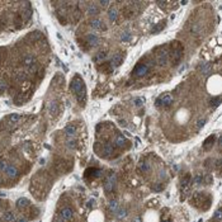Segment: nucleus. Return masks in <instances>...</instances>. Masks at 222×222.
Instances as JSON below:
<instances>
[{"label":"nucleus","instance_id":"f257e3e1","mask_svg":"<svg viewBox=\"0 0 222 222\" xmlns=\"http://www.w3.org/2000/svg\"><path fill=\"white\" fill-rule=\"evenodd\" d=\"M3 7L4 3H0V32L8 28H12L13 30L22 29L27 23H29L33 15L32 4L28 2H22L21 7L12 14H7Z\"/></svg>","mask_w":222,"mask_h":222},{"label":"nucleus","instance_id":"f03ea898","mask_svg":"<svg viewBox=\"0 0 222 222\" xmlns=\"http://www.w3.org/2000/svg\"><path fill=\"white\" fill-rule=\"evenodd\" d=\"M85 88V84H84V81L81 80V77L79 76V75H76L75 77H74V80H72V83H71V85H70V89H71V91L74 93V94H76V93H79L81 89H84Z\"/></svg>","mask_w":222,"mask_h":222},{"label":"nucleus","instance_id":"7ed1b4c3","mask_svg":"<svg viewBox=\"0 0 222 222\" xmlns=\"http://www.w3.org/2000/svg\"><path fill=\"white\" fill-rule=\"evenodd\" d=\"M114 183H116V174L114 173H110L109 175L105 178L104 184H103V188H104V190H105L107 193H110L113 190Z\"/></svg>","mask_w":222,"mask_h":222},{"label":"nucleus","instance_id":"20e7f679","mask_svg":"<svg viewBox=\"0 0 222 222\" xmlns=\"http://www.w3.org/2000/svg\"><path fill=\"white\" fill-rule=\"evenodd\" d=\"M182 53H183V49H182V46L178 43V47H177V49H173L171 55H170V58H171V61H173L174 65H178V63L180 62Z\"/></svg>","mask_w":222,"mask_h":222},{"label":"nucleus","instance_id":"39448f33","mask_svg":"<svg viewBox=\"0 0 222 222\" xmlns=\"http://www.w3.org/2000/svg\"><path fill=\"white\" fill-rule=\"evenodd\" d=\"M169 61V52L166 50H161L160 52L157 53V57H156V63L159 66H165Z\"/></svg>","mask_w":222,"mask_h":222},{"label":"nucleus","instance_id":"423d86ee","mask_svg":"<svg viewBox=\"0 0 222 222\" xmlns=\"http://www.w3.org/2000/svg\"><path fill=\"white\" fill-rule=\"evenodd\" d=\"M62 221H69V220H71L72 218V216H74V210L72 208H70V207H63L60 212H58V215H57Z\"/></svg>","mask_w":222,"mask_h":222},{"label":"nucleus","instance_id":"0eeeda50","mask_svg":"<svg viewBox=\"0 0 222 222\" xmlns=\"http://www.w3.org/2000/svg\"><path fill=\"white\" fill-rule=\"evenodd\" d=\"M4 174H5V175H7L9 179H15V178L19 177L21 171H19V169L15 166V165H9V166L7 168V170L4 171Z\"/></svg>","mask_w":222,"mask_h":222},{"label":"nucleus","instance_id":"6e6552de","mask_svg":"<svg viewBox=\"0 0 222 222\" xmlns=\"http://www.w3.org/2000/svg\"><path fill=\"white\" fill-rule=\"evenodd\" d=\"M171 103H173V95L169 94V93H166V94H164L163 97L156 102V105H157V107H160V105H163V107H169Z\"/></svg>","mask_w":222,"mask_h":222},{"label":"nucleus","instance_id":"1a4fd4ad","mask_svg":"<svg viewBox=\"0 0 222 222\" xmlns=\"http://www.w3.org/2000/svg\"><path fill=\"white\" fill-rule=\"evenodd\" d=\"M149 74V66L144 65V63H138V65L135 67V75L138 77H142Z\"/></svg>","mask_w":222,"mask_h":222},{"label":"nucleus","instance_id":"9d476101","mask_svg":"<svg viewBox=\"0 0 222 222\" xmlns=\"http://www.w3.org/2000/svg\"><path fill=\"white\" fill-rule=\"evenodd\" d=\"M90 25L93 29H97V30H105L107 29V25L100 21V19H91L90 21Z\"/></svg>","mask_w":222,"mask_h":222},{"label":"nucleus","instance_id":"9b49d317","mask_svg":"<svg viewBox=\"0 0 222 222\" xmlns=\"http://www.w3.org/2000/svg\"><path fill=\"white\" fill-rule=\"evenodd\" d=\"M88 47L90 49V47H97L99 44V38L95 36V35H88L86 36V39H85Z\"/></svg>","mask_w":222,"mask_h":222},{"label":"nucleus","instance_id":"f8f14e48","mask_svg":"<svg viewBox=\"0 0 222 222\" xmlns=\"http://www.w3.org/2000/svg\"><path fill=\"white\" fill-rule=\"evenodd\" d=\"M15 207L18 210H25L28 207H30V201L27 199V198H19L15 203Z\"/></svg>","mask_w":222,"mask_h":222},{"label":"nucleus","instance_id":"ddd939ff","mask_svg":"<svg viewBox=\"0 0 222 222\" xmlns=\"http://www.w3.org/2000/svg\"><path fill=\"white\" fill-rule=\"evenodd\" d=\"M204 201V194L202 192H197L194 193V196L192 197V204L196 206V207H199V204Z\"/></svg>","mask_w":222,"mask_h":222},{"label":"nucleus","instance_id":"4468645a","mask_svg":"<svg viewBox=\"0 0 222 222\" xmlns=\"http://www.w3.org/2000/svg\"><path fill=\"white\" fill-rule=\"evenodd\" d=\"M215 142H216V136H215V135H212V136H210L207 140L204 141V144H203V149H204L206 151L211 150V149L215 146Z\"/></svg>","mask_w":222,"mask_h":222},{"label":"nucleus","instance_id":"2eb2a0df","mask_svg":"<svg viewBox=\"0 0 222 222\" xmlns=\"http://www.w3.org/2000/svg\"><path fill=\"white\" fill-rule=\"evenodd\" d=\"M63 131H65L63 133H65V136H66L67 138H72V137L76 135V127L72 126V124H67Z\"/></svg>","mask_w":222,"mask_h":222},{"label":"nucleus","instance_id":"dca6fc26","mask_svg":"<svg viewBox=\"0 0 222 222\" xmlns=\"http://www.w3.org/2000/svg\"><path fill=\"white\" fill-rule=\"evenodd\" d=\"M49 110H50V114H52V116H56V114L60 113V107H58V104H57L56 100H52V102L50 103Z\"/></svg>","mask_w":222,"mask_h":222},{"label":"nucleus","instance_id":"f3484780","mask_svg":"<svg viewBox=\"0 0 222 222\" xmlns=\"http://www.w3.org/2000/svg\"><path fill=\"white\" fill-rule=\"evenodd\" d=\"M102 155L104 156V157H107V156H109V155H112L113 154V146L110 145V144H105L104 146H102Z\"/></svg>","mask_w":222,"mask_h":222},{"label":"nucleus","instance_id":"a211bd4d","mask_svg":"<svg viewBox=\"0 0 222 222\" xmlns=\"http://www.w3.org/2000/svg\"><path fill=\"white\" fill-rule=\"evenodd\" d=\"M122 61H123V57L121 56V55H116L113 58H112V61H110L109 63H110V66H112L113 69L114 67H117V66H119L121 63H122Z\"/></svg>","mask_w":222,"mask_h":222},{"label":"nucleus","instance_id":"6ab92c4d","mask_svg":"<svg viewBox=\"0 0 222 222\" xmlns=\"http://www.w3.org/2000/svg\"><path fill=\"white\" fill-rule=\"evenodd\" d=\"M108 17L112 22H116L118 19V10L116 8H109L108 10Z\"/></svg>","mask_w":222,"mask_h":222},{"label":"nucleus","instance_id":"aec40b11","mask_svg":"<svg viewBox=\"0 0 222 222\" xmlns=\"http://www.w3.org/2000/svg\"><path fill=\"white\" fill-rule=\"evenodd\" d=\"M150 169H151V166H150V164L147 161H140V164H138V170L140 171L147 173V171H150Z\"/></svg>","mask_w":222,"mask_h":222},{"label":"nucleus","instance_id":"412c9836","mask_svg":"<svg viewBox=\"0 0 222 222\" xmlns=\"http://www.w3.org/2000/svg\"><path fill=\"white\" fill-rule=\"evenodd\" d=\"M124 144H126V138L122 135H117V137L114 140V145L118 146V147H122Z\"/></svg>","mask_w":222,"mask_h":222},{"label":"nucleus","instance_id":"4be33fe9","mask_svg":"<svg viewBox=\"0 0 222 222\" xmlns=\"http://www.w3.org/2000/svg\"><path fill=\"white\" fill-rule=\"evenodd\" d=\"M99 12H100L99 8H98L97 5H94V4L88 8V13H89L90 15H97V14H99Z\"/></svg>","mask_w":222,"mask_h":222},{"label":"nucleus","instance_id":"5701e85b","mask_svg":"<svg viewBox=\"0 0 222 222\" xmlns=\"http://www.w3.org/2000/svg\"><path fill=\"white\" fill-rule=\"evenodd\" d=\"M9 165H10V164L8 163L7 159H4V157H3V159H0V171H3V173H4Z\"/></svg>","mask_w":222,"mask_h":222},{"label":"nucleus","instance_id":"b1692460","mask_svg":"<svg viewBox=\"0 0 222 222\" xmlns=\"http://www.w3.org/2000/svg\"><path fill=\"white\" fill-rule=\"evenodd\" d=\"M116 216H117V218H119V220H122V218H124L126 216H127V211L123 208V210H117L116 211Z\"/></svg>","mask_w":222,"mask_h":222},{"label":"nucleus","instance_id":"393cba45","mask_svg":"<svg viewBox=\"0 0 222 222\" xmlns=\"http://www.w3.org/2000/svg\"><path fill=\"white\" fill-rule=\"evenodd\" d=\"M109 210L116 213V211L118 210V203H117V201H110V202H109Z\"/></svg>","mask_w":222,"mask_h":222},{"label":"nucleus","instance_id":"a878e982","mask_svg":"<svg viewBox=\"0 0 222 222\" xmlns=\"http://www.w3.org/2000/svg\"><path fill=\"white\" fill-rule=\"evenodd\" d=\"M189 183H190V175H189V174H187V175L182 179V187H183V188H187V187L189 185Z\"/></svg>","mask_w":222,"mask_h":222},{"label":"nucleus","instance_id":"bb28decb","mask_svg":"<svg viewBox=\"0 0 222 222\" xmlns=\"http://www.w3.org/2000/svg\"><path fill=\"white\" fill-rule=\"evenodd\" d=\"M164 27H165V22L159 23L157 25H155V27H154V29H152V33H157V32H160V30H161Z\"/></svg>","mask_w":222,"mask_h":222},{"label":"nucleus","instance_id":"cd10ccee","mask_svg":"<svg viewBox=\"0 0 222 222\" xmlns=\"http://www.w3.org/2000/svg\"><path fill=\"white\" fill-rule=\"evenodd\" d=\"M105 55H107V52H103V51H100L97 56L94 57V61L95 62H98V61H102V60H104L105 58Z\"/></svg>","mask_w":222,"mask_h":222},{"label":"nucleus","instance_id":"c85d7f7f","mask_svg":"<svg viewBox=\"0 0 222 222\" xmlns=\"http://www.w3.org/2000/svg\"><path fill=\"white\" fill-rule=\"evenodd\" d=\"M203 175H201V174H198V175H196L194 177V179H193V183L194 184H197V185H199V184H202V182H203Z\"/></svg>","mask_w":222,"mask_h":222},{"label":"nucleus","instance_id":"c756f323","mask_svg":"<svg viewBox=\"0 0 222 222\" xmlns=\"http://www.w3.org/2000/svg\"><path fill=\"white\" fill-rule=\"evenodd\" d=\"M211 71V66H210V63H204V65L202 66V72L203 74H208Z\"/></svg>","mask_w":222,"mask_h":222},{"label":"nucleus","instance_id":"7c9ffc66","mask_svg":"<svg viewBox=\"0 0 222 222\" xmlns=\"http://www.w3.org/2000/svg\"><path fill=\"white\" fill-rule=\"evenodd\" d=\"M206 122H207V119H206V118H202V119H199V121H198V123H197V130H201L202 127L206 124Z\"/></svg>","mask_w":222,"mask_h":222},{"label":"nucleus","instance_id":"2f4dec72","mask_svg":"<svg viewBox=\"0 0 222 222\" xmlns=\"http://www.w3.org/2000/svg\"><path fill=\"white\" fill-rule=\"evenodd\" d=\"M121 38H122V41H128V39L131 38V35H130V32H124V33H122Z\"/></svg>","mask_w":222,"mask_h":222},{"label":"nucleus","instance_id":"473e14b6","mask_svg":"<svg viewBox=\"0 0 222 222\" xmlns=\"http://www.w3.org/2000/svg\"><path fill=\"white\" fill-rule=\"evenodd\" d=\"M163 188H164V185H163V184H155V185L152 187V189L155 190V192H161Z\"/></svg>","mask_w":222,"mask_h":222},{"label":"nucleus","instance_id":"72a5a7b5","mask_svg":"<svg viewBox=\"0 0 222 222\" xmlns=\"http://www.w3.org/2000/svg\"><path fill=\"white\" fill-rule=\"evenodd\" d=\"M220 99H221L220 97H217L216 99H212V102H211V105H212V107H217V105L220 104Z\"/></svg>","mask_w":222,"mask_h":222},{"label":"nucleus","instance_id":"f704fd0d","mask_svg":"<svg viewBox=\"0 0 222 222\" xmlns=\"http://www.w3.org/2000/svg\"><path fill=\"white\" fill-rule=\"evenodd\" d=\"M145 103V100L144 99H142V98H137L136 100H135V104L137 105V107H140V105H142V104H144Z\"/></svg>","mask_w":222,"mask_h":222},{"label":"nucleus","instance_id":"c9c22d12","mask_svg":"<svg viewBox=\"0 0 222 222\" xmlns=\"http://www.w3.org/2000/svg\"><path fill=\"white\" fill-rule=\"evenodd\" d=\"M211 164H212V160H210V159H208V160H206V163H204V166L207 168V169H211Z\"/></svg>","mask_w":222,"mask_h":222},{"label":"nucleus","instance_id":"e433bc0d","mask_svg":"<svg viewBox=\"0 0 222 222\" xmlns=\"http://www.w3.org/2000/svg\"><path fill=\"white\" fill-rule=\"evenodd\" d=\"M215 217H216L217 220H220V218H221V210H218V211L216 212V215H215Z\"/></svg>","mask_w":222,"mask_h":222},{"label":"nucleus","instance_id":"4c0bfd02","mask_svg":"<svg viewBox=\"0 0 222 222\" xmlns=\"http://www.w3.org/2000/svg\"><path fill=\"white\" fill-rule=\"evenodd\" d=\"M99 4H100V5H102V7H107V5H109V4H110V3H109V2H100V3H99Z\"/></svg>","mask_w":222,"mask_h":222},{"label":"nucleus","instance_id":"58836bf2","mask_svg":"<svg viewBox=\"0 0 222 222\" xmlns=\"http://www.w3.org/2000/svg\"><path fill=\"white\" fill-rule=\"evenodd\" d=\"M206 180H207V183H208V184H211V180H212V178H211V177H206Z\"/></svg>","mask_w":222,"mask_h":222},{"label":"nucleus","instance_id":"ea45409f","mask_svg":"<svg viewBox=\"0 0 222 222\" xmlns=\"http://www.w3.org/2000/svg\"><path fill=\"white\" fill-rule=\"evenodd\" d=\"M132 222H141V217H136V218H135Z\"/></svg>","mask_w":222,"mask_h":222},{"label":"nucleus","instance_id":"a19ab883","mask_svg":"<svg viewBox=\"0 0 222 222\" xmlns=\"http://www.w3.org/2000/svg\"><path fill=\"white\" fill-rule=\"evenodd\" d=\"M164 222H171V221H164Z\"/></svg>","mask_w":222,"mask_h":222}]
</instances>
